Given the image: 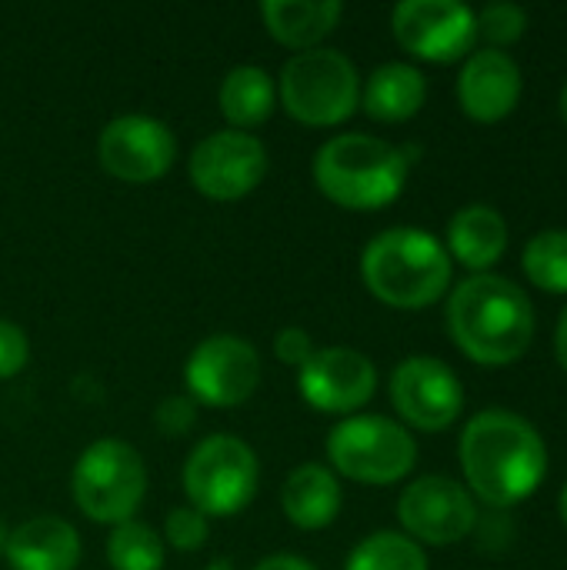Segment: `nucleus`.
<instances>
[{
    "label": "nucleus",
    "instance_id": "obj_8",
    "mask_svg": "<svg viewBox=\"0 0 567 570\" xmlns=\"http://www.w3.org/2000/svg\"><path fill=\"white\" fill-rule=\"evenodd\" d=\"M328 458L338 474L358 484H394L411 474L418 448L408 428L398 421L381 414H358L331 428Z\"/></svg>",
    "mask_w": 567,
    "mask_h": 570
},
{
    "label": "nucleus",
    "instance_id": "obj_17",
    "mask_svg": "<svg viewBox=\"0 0 567 570\" xmlns=\"http://www.w3.org/2000/svg\"><path fill=\"white\" fill-rule=\"evenodd\" d=\"M3 558L13 570H74L80 564V534L63 518H30L10 531Z\"/></svg>",
    "mask_w": 567,
    "mask_h": 570
},
{
    "label": "nucleus",
    "instance_id": "obj_15",
    "mask_svg": "<svg viewBox=\"0 0 567 570\" xmlns=\"http://www.w3.org/2000/svg\"><path fill=\"white\" fill-rule=\"evenodd\" d=\"M297 391L314 411L351 414L374 397L378 371L354 347H317L297 371Z\"/></svg>",
    "mask_w": 567,
    "mask_h": 570
},
{
    "label": "nucleus",
    "instance_id": "obj_14",
    "mask_svg": "<svg viewBox=\"0 0 567 570\" xmlns=\"http://www.w3.org/2000/svg\"><path fill=\"white\" fill-rule=\"evenodd\" d=\"M391 401L411 428L444 431L465 407V387L444 361L408 357L391 374Z\"/></svg>",
    "mask_w": 567,
    "mask_h": 570
},
{
    "label": "nucleus",
    "instance_id": "obj_35",
    "mask_svg": "<svg viewBox=\"0 0 567 570\" xmlns=\"http://www.w3.org/2000/svg\"><path fill=\"white\" fill-rule=\"evenodd\" d=\"M561 518H565V524H567V484H565V491H561Z\"/></svg>",
    "mask_w": 567,
    "mask_h": 570
},
{
    "label": "nucleus",
    "instance_id": "obj_11",
    "mask_svg": "<svg viewBox=\"0 0 567 570\" xmlns=\"http://www.w3.org/2000/svg\"><path fill=\"white\" fill-rule=\"evenodd\" d=\"M100 167L124 184H150L160 180L177 160V140L167 124L147 114L114 117L97 140Z\"/></svg>",
    "mask_w": 567,
    "mask_h": 570
},
{
    "label": "nucleus",
    "instance_id": "obj_4",
    "mask_svg": "<svg viewBox=\"0 0 567 570\" xmlns=\"http://www.w3.org/2000/svg\"><path fill=\"white\" fill-rule=\"evenodd\" d=\"M408 160L401 147L368 137L338 134L314 154L317 190L348 210H378L401 197L408 184Z\"/></svg>",
    "mask_w": 567,
    "mask_h": 570
},
{
    "label": "nucleus",
    "instance_id": "obj_2",
    "mask_svg": "<svg viewBox=\"0 0 567 570\" xmlns=\"http://www.w3.org/2000/svg\"><path fill=\"white\" fill-rule=\"evenodd\" d=\"M454 344L478 364H511L535 337V307L528 294L498 274H475L448 301Z\"/></svg>",
    "mask_w": 567,
    "mask_h": 570
},
{
    "label": "nucleus",
    "instance_id": "obj_34",
    "mask_svg": "<svg viewBox=\"0 0 567 570\" xmlns=\"http://www.w3.org/2000/svg\"><path fill=\"white\" fill-rule=\"evenodd\" d=\"M7 538H10V531H7V524L0 521V554H3V548H7Z\"/></svg>",
    "mask_w": 567,
    "mask_h": 570
},
{
    "label": "nucleus",
    "instance_id": "obj_12",
    "mask_svg": "<svg viewBox=\"0 0 567 570\" xmlns=\"http://www.w3.org/2000/svg\"><path fill=\"white\" fill-rule=\"evenodd\" d=\"M398 43L434 63L465 57L478 37V13L458 0H404L391 17Z\"/></svg>",
    "mask_w": 567,
    "mask_h": 570
},
{
    "label": "nucleus",
    "instance_id": "obj_23",
    "mask_svg": "<svg viewBox=\"0 0 567 570\" xmlns=\"http://www.w3.org/2000/svg\"><path fill=\"white\" fill-rule=\"evenodd\" d=\"M344 570H428V558L408 534L378 531L348 554Z\"/></svg>",
    "mask_w": 567,
    "mask_h": 570
},
{
    "label": "nucleus",
    "instance_id": "obj_32",
    "mask_svg": "<svg viewBox=\"0 0 567 570\" xmlns=\"http://www.w3.org/2000/svg\"><path fill=\"white\" fill-rule=\"evenodd\" d=\"M558 357H561V367L567 371V307L558 321Z\"/></svg>",
    "mask_w": 567,
    "mask_h": 570
},
{
    "label": "nucleus",
    "instance_id": "obj_6",
    "mask_svg": "<svg viewBox=\"0 0 567 570\" xmlns=\"http://www.w3.org/2000/svg\"><path fill=\"white\" fill-rule=\"evenodd\" d=\"M70 488L80 514L97 524L117 528L124 521H134L147 494V468L137 448L117 438H104L77 458Z\"/></svg>",
    "mask_w": 567,
    "mask_h": 570
},
{
    "label": "nucleus",
    "instance_id": "obj_5",
    "mask_svg": "<svg viewBox=\"0 0 567 570\" xmlns=\"http://www.w3.org/2000/svg\"><path fill=\"white\" fill-rule=\"evenodd\" d=\"M277 97L284 110L304 127H334L344 124L361 100L358 67L334 47H314L294 53L281 77Z\"/></svg>",
    "mask_w": 567,
    "mask_h": 570
},
{
    "label": "nucleus",
    "instance_id": "obj_20",
    "mask_svg": "<svg viewBox=\"0 0 567 570\" xmlns=\"http://www.w3.org/2000/svg\"><path fill=\"white\" fill-rule=\"evenodd\" d=\"M428 97V80L418 67L411 63H381L368 83H364V110L368 117L381 120V124H401L411 120Z\"/></svg>",
    "mask_w": 567,
    "mask_h": 570
},
{
    "label": "nucleus",
    "instance_id": "obj_29",
    "mask_svg": "<svg viewBox=\"0 0 567 570\" xmlns=\"http://www.w3.org/2000/svg\"><path fill=\"white\" fill-rule=\"evenodd\" d=\"M194 421H197V404H194L187 394H174V397L160 401L157 411H154V424H157V431L167 434V438L187 434V431L194 428Z\"/></svg>",
    "mask_w": 567,
    "mask_h": 570
},
{
    "label": "nucleus",
    "instance_id": "obj_31",
    "mask_svg": "<svg viewBox=\"0 0 567 570\" xmlns=\"http://www.w3.org/2000/svg\"><path fill=\"white\" fill-rule=\"evenodd\" d=\"M254 570H314V564H307L297 554H271V558H264Z\"/></svg>",
    "mask_w": 567,
    "mask_h": 570
},
{
    "label": "nucleus",
    "instance_id": "obj_10",
    "mask_svg": "<svg viewBox=\"0 0 567 570\" xmlns=\"http://www.w3.org/2000/svg\"><path fill=\"white\" fill-rule=\"evenodd\" d=\"M190 184L211 200H241L261 187L267 177V150L254 134L244 130H217L207 134L187 164Z\"/></svg>",
    "mask_w": 567,
    "mask_h": 570
},
{
    "label": "nucleus",
    "instance_id": "obj_19",
    "mask_svg": "<svg viewBox=\"0 0 567 570\" xmlns=\"http://www.w3.org/2000/svg\"><path fill=\"white\" fill-rule=\"evenodd\" d=\"M344 7L338 0H264L261 3V20L267 27V33L304 53L314 50L341 20Z\"/></svg>",
    "mask_w": 567,
    "mask_h": 570
},
{
    "label": "nucleus",
    "instance_id": "obj_36",
    "mask_svg": "<svg viewBox=\"0 0 567 570\" xmlns=\"http://www.w3.org/2000/svg\"><path fill=\"white\" fill-rule=\"evenodd\" d=\"M561 114H565V120H567V87H565V94H561Z\"/></svg>",
    "mask_w": 567,
    "mask_h": 570
},
{
    "label": "nucleus",
    "instance_id": "obj_7",
    "mask_svg": "<svg viewBox=\"0 0 567 570\" xmlns=\"http://www.w3.org/2000/svg\"><path fill=\"white\" fill-rule=\"evenodd\" d=\"M261 468L241 438L211 434L184 464V494L204 518H234L257 494Z\"/></svg>",
    "mask_w": 567,
    "mask_h": 570
},
{
    "label": "nucleus",
    "instance_id": "obj_25",
    "mask_svg": "<svg viewBox=\"0 0 567 570\" xmlns=\"http://www.w3.org/2000/svg\"><path fill=\"white\" fill-rule=\"evenodd\" d=\"M525 274L535 287L567 294V230H541L525 247Z\"/></svg>",
    "mask_w": 567,
    "mask_h": 570
},
{
    "label": "nucleus",
    "instance_id": "obj_28",
    "mask_svg": "<svg viewBox=\"0 0 567 570\" xmlns=\"http://www.w3.org/2000/svg\"><path fill=\"white\" fill-rule=\"evenodd\" d=\"M27 361H30V341H27V334L13 321L0 317V381L17 377L27 367Z\"/></svg>",
    "mask_w": 567,
    "mask_h": 570
},
{
    "label": "nucleus",
    "instance_id": "obj_18",
    "mask_svg": "<svg viewBox=\"0 0 567 570\" xmlns=\"http://www.w3.org/2000/svg\"><path fill=\"white\" fill-rule=\"evenodd\" d=\"M341 484L324 464H301L287 474L281 488V508L287 521L301 531H324L341 511Z\"/></svg>",
    "mask_w": 567,
    "mask_h": 570
},
{
    "label": "nucleus",
    "instance_id": "obj_13",
    "mask_svg": "<svg viewBox=\"0 0 567 570\" xmlns=\"http://www.w3.org/2000/svg\"><path fill=\"white\" fill-rule=\"evenodd\" d=\"M398 518L411 541L424 544H458L478 524L471 494L458 481L441 474L411 481L398 501Z\"/></svg>",
    "mask_w": 567,
    "mask_h": 570
},
{
    "label": "nucleus",
    "instance_id": "obj_3",
    "mask_svg": "<svg viewBox=\"0 0 567 570\" xmlns=\"http://www.w3.org/2000/svg\"><path fill=\"white\" fill-rule=\"evenodd\" d=\"M368 291L401 311L434 304L451 284V254L444 244L418 227H391L371 237L361 254Z\"/></svg>",
    "mask_w": 567,
    "mask_h": 570
},
{
    "label": "nucleus",
    "instance_id": "obj_22",
    "mask_svg": "<svg viewBox=\"0 0 567 570\" xmlns=\"http://www.w3.org/2000/svg\"><path fill=\"white\" fill-rule=\"evenodd\" d=\"M217 104H221V114L234 124V130L247 134L251 127H261L274 114L277 83L271 80L264 67L241 63L221 80Z\"/></svg>",
    "mask_w": 567,
    "mask_h": 570
},
{
    "label": "nucleus",
    "instance_id": "obj_26",
    "mask_svg": "<svg viewBox=\"0 0 567 570\" xmlns=\"http://www.w3.org/2000/svg\"><path fill=\"white\" fill-rule=\"evenodd\" d=\"M525 27H528V13L518 3H488L478 13V33L498 47L515 43L525 33Z\"/></svg>",
    "mask_w": 567,
    "mask_h": 570
},
{
    "label": "nucleus",
    "instance_id": "obj_24",
    "mask_svg": "<svg viewBox=\"0 0 567 570\" xmlns=\"http://www.w3.org/2000/svg\"><path fill=\"white\" fill-rule=\"evenodd\" d=\"M107 564L114 570H160L164 541L144 521H124L107 538Z\"/></svg>",
    "mask_w": 567,
    "mask_h": 570
},
{
    "label": "nucleus",
    "instance_id": "obj_27",
    "mask_svg": "<svg viewBox=\"0 0 567 570\" xmlns=\"http://www.w3.org/2000/svg\"><path fill=\"white\" fill-rule=\"evenodd\" d=\"M211 528H207V518L197 511V508H174L164 521V538L170 541V548L177 551H197L204 548Z\"/></svg>",
    "mask_w": 567,
    "mask_h": 570
},
{
    "label": "nucleus",
    "instance_id": "obj_1",
    "mask_svg": "<svg viewBox=\"0 0 567 570\" xmlns=\"http://www.w3.org/2000/svg\"><path fill=\"white\" fill-rule=\"evenodd\" d=\"M461 468L485 504L511 508L541 488L548 451L535 424L521 414L481 411L461 434Z\"/></svg>",
    "mask_w": 567,
    "mask_h": 570
},
{
    "label": "nucleus",
    "instance_id": "obj_9",
    "mask_svg": "<svg viewBox=\"0 0 567 570\" xmlns=\"http://www.w3.org/2000/svg\"><path fill=\"white\" fill-rule=\"evenodd\" d=\"M187 397L207 407H241L261 384V357L251 341L234 334L204 337L184 364Z\"/></svg>",
    "mask_w": 567,
    "mask_h": 570
},
{
    "label": "nucleus",
    "instance_id": "obj_16",
    "mask_svg": "<svg viewBox=\"0 0 567 570\" xmlns=\"http://www.w3.org/2000/svg\"><path fill=\"white\" fill-rule=\"evenodd\" d=\"M458 97H461V107L468 117H475L481 124H495L518 107L521 70L508 53H501L495 47L478 50L461 67Z\"/></svg>",
    "mask_w": 567,
    "mask_h": 570
},
{
    "label": "nucleus",
    "instance_id": "obj_21",
    "mask_svg": "<svg viewBox=\"0 0 567 570\" xmlns=\"http://www.w3.org/2000/svg\"><path fill=\"white\" fill-rule=\"evenodd\" d=\"M508 247V224L488 204L461 207L448 224V250L471 271L491 267Z\"/></svg>",
    "mask_w": 567,
    "mask_h": 570
},
{
    "label": "nucleus",
    "instance_id": "obj_33",
    "mask_svg": "<svg viewBox=\"0 0 567 570\" xmlns=\"http://www.w3.org/2000/svg\"><path fill=\"white\" fill-rule=\"evenodd\" d=\"M204 570H234V564H231L227 558H217V561H211Z\"/></svg>",
    "mask_w": 567,
    "mask_h": 570
},
{
    "label": "nucleus",
    "instance_id": "obj_30",
    "mask_svg": "<svg viewBox=\"0 0 567 570\" xmlns=\"http://www.w3.org/2000/svg\"><path fill=\"white\" fill-rule=\"evenodd\" d=\"M317 347H314V341H311V334L304 331V327H284V331H277V337H274V354H277V361L281 364H287V367H304L307 361H311V354H314Z\"/></svg>",
    "mask_w": 567,
    "mask_h": 570
}]
</instances>
